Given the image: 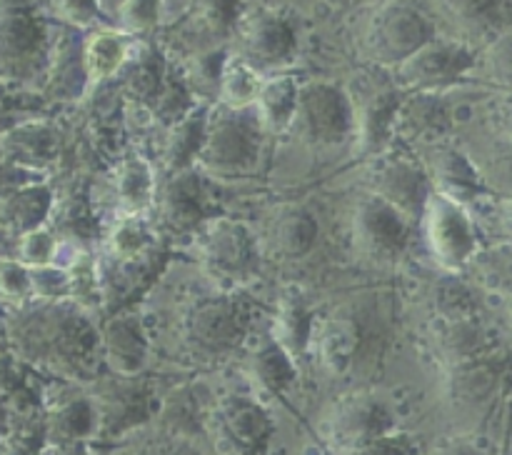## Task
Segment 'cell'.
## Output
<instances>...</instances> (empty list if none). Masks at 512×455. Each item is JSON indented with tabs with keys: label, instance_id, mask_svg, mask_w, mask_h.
I'll return each instance as SVG.
<instances>
[{
	"label": "cell",
	"instance_id": "cell-1",
	"mask_svg": "<svg viewBox=\"0 0 512 455\" xmlns=\"http://www.w3.org/2000/svg\"><path fill=\"white\" fill-rule=\"evenodd\" d=\"M195 255L205 273L225 288H240L258 275V243L240 220H205L195 230Z\"/></svg>",
	"mask_w": 512,
	"mask_h": 455
},
{
	"label": "cell",
	"instance_id": "cell-2",
	"mask_svg": "<svg viewBox=\"0 0 512 455\" xmlns=\"http://www.w3.org/2000/svg\"><path fill=\"white\" fill-rule=\"evenodd\" d=\"M398 428L393 408L375 393L340 398L323 420V435L333 455H355L360 448Z\"/></svg>",
	"mask_w": 512,
	"mask_h": 455
},
{
	"label": "cell",
	"instance_id": "cell-3",
	"mask_svg": "<svg viewBox=\"0 0 512 455\" xmlns=\"http://www.w3.org/2000/svg\"><path fill=\"white\" fill-rule=\"evenodd\" d=\"M433 38V23L418 5L390 0L378 8L365 30V53L380 65H400Z\"/></svg>",
	"mask_w": 512,
	"mask_h": 455
},
{
	"label": "cell",
	"instance_id": "cell-4",
	"mask_svg": "<svg viewBox=\"0 0 512 455\" xmlns=\"http://www.w3.org/2000/svg\"><path fill=\"white\" fill-rule=\"evenodd\" d=\"M258 118L250 120L245 110H230L208 120L203 150L198 155V165L208 173L225 175H248L258 165Z\"/></svg>",
	"mask_w": 512,
	"mask_h": 455
},
{
	"label": "cell",
	"instance_id": "cell-5",
	"mask_svg": "<svg viewBox=\"0 0 512 455\" xmlns=\"http://www.w3.org/2000/svg\"><path fill=\"white\" fill-rule=\"evenodd\" d=\"M420 218H423L430 253L445 270L455 273L478 255V228L465 205L455 203L445 195L430 193Z\"/></svg>",
	"mask_w": 512,
	"mask_h": 455
},
{
	"label": "cell",
	"instance_id": "cell-6",
	"mask_svg": "<svg viewBox=\"0 0 512 455\" xmlns=\"http://www.w3.org/2000/svg\"><path fill=\"white\" fill-rule=\"evenodd\" d=\"M98 415L95 440H115L158 415V398L138 375H113L90 393Z\"/></svg>",
	"mask_w": 512,
	"mask_h": 455
},
{
	"label": "cell",
	"instance_id": "cell-7",
	"mask_svg": "<svg viewBox=\"0 0 512 455\" xmlns=\"http://www.w3.org/2000/svg\"><path fill=\"white\" fill-rule=\"evenodd\" d=\"M368 193L403 213L408 220H415L423 215L433 185L423 163L405 153L385 150L370 158Z\"/></svg>",
	"mask_w": 512,
	"mask_h": 455
},
{
	"label": "cell",
	"instance_id": "cell-8",
	"mask_svg": "<svg viewBox=\"0 0 512 455\" xmlns=\"http://www.w3.org/2000/svg\"><path fill=\"white\" fill-rule=\"evenodd\" d=\"M395 68L400 88L410 93H440L475 68V53L460 40L433 38Z\"/></svg>",
	"mask_w": 512,
	"mask_h": 455
},
{
	"label": "cell",
	"instance_id": "cell-9",
	"mask_svg": "<svg viewBox=\"0 0 512 455\" xmlns=\"http://www.w3.org/2000/svg\"><path fill=\"white\" fill-rule=\"evenodd\" d=\"M290 128H298L303 140L313 145L343 143L353 133L350 95L330 83L305 85L298 95V108Z\"/></svg>",
	"mask_w": 512,
	"mask_h": 455
},
{
	"label": "cell",
	"instance_id": "cell-10",
	"mask_svg": "<svg viewBox=\"0 0 512 455\" xmlns=\"http://www.w3.org/2000/svg\"><path fill=\"white\" fill-rule=\"evenodd\" d=\"M410 220L375 195H365L353 213V243L373 263H395L408 248Z\"/></svg>",
	"mask_w": 512,
	"mask_h": 455
},
{
	"label": "cell",
	"instance_id": "cell-11",
	"mask_svg": "<svg viewBox=\"0 0 512 455\" xmlns=\"http://www.w3.org/2000/svg\"><path fill=\"white\" fill-rule=\"evenodd\" d=\"M215 433L235 455H263L275 425L268 408L250 395H228L213 410Z\"/></svg>",
	"mask_w": 512,
	"mask_h": 455
},
{
	"label": "cell",
	"instance_id": "cell-12",
	"mask_svg": "<svg viewBox=\"0 0 512 455\" xmlns=\"http://www.w3.org/2000/svg\"><path fill=\"white\" fill-rule=\"evenodd\" d=\"M400 100H403L400 90L390 88V85H375V88L365 90L358 100H350L355 145L363 158H375L388 150Z\"/></svg>",
	"mask_w": 512,
	"mask_h": 455
},
{
	"label": "cell",
	"instance_id": "cell-13",
	"mask_svg": "<svg viewBox=\"0 0 512 455\" xmlns=\"http://www.w3.org/2000/svg\"><path fill=\"white\" fill-rule=\"evenodd\" d=\"M240 40H243L240 58L255 70H278L288 65L295 55V33L290 23L265 10L248 15L240 23Z\"/></svg>",
	"mask_w": 512,
	"mask_h": 455
},
{
	"label": "cell",
	"instance_id": "cell-14",
	"mask_svg": "<svg viewBox=\"0 0 512 455\" xmlns=\"http://www.w3.org/2000/svg\"><path fill=\"white\" fill-rule=\"evenodd\" d=\"M243 318L238 305L225 298L200 300L185 318V338L195 350L205 355H218L240 343Z\"/></svg>",
	"mask_w": 512,
	"mask_h": 455
},
{
	"label": "cell",
	"instance_id": "cell-15",
	"mask_svg": "<svg viewBox=\"0 0 512 455\" xmlns=\"http://www.w3.org/2000/svg\"><path fill=\"white\" fill-rule=\"evenodd\" d=\"M155 210L160 225L175 233L198 230L205 223V198L200 178L193 168L170 175L168 183L155 193Z\"/></svg>",
	"mask_w": 512,
	"mask_h": 455
},
{
	"label": "cell",
	"instance_id": "cell-16",
	"mask_svg": "<svg viewBox=\"0 0 512 455\" xmlns=\"http://www.w3.org/2000/svg\"><path fill=\"white\" fill-rule=\"evenodd\" d=\"M450 125H453V118H450V110L440 93H413L410 98L400 100L393 123V138L433 148L450 133Z\"/></svg>",
	"mask_w": 512,
	"mask_h": 455
},
{
	"label": "cell",
	"instance_id": "cell-17",
	"mask_svg": "<svg viewBox=\"0 0 512 455\" xmlns=\"http://www.w3.org/2000/svg\"><path fill=\"white\" fill-rule=\"evenodd\" d=\"M425 170H428L433 193L445 195V198L455 200V203L465 205V208L488 190L483 180H480L475 160H470L468 155L455 148L433 145V153L428 155Z\"/></svg>",
	"mask_w": 512,
	"mask_h": 455
},
{
	"label": "cell",
	"instance_id": "cell-18",
	"mask_svg": "<svg viewBox=\"0 0 512 455\" xmlns=\"http://www.w3.org/2000/svg\"><path fill=\"white\" fill-rule=\"evenodd\" d=\"M100 355L113 375H138L148 363V338L133 313H120L110 318L100 333Z\"/></svg>",
	"mask_w": 512,
	"mask_h": 455
},
{
	"label": "cell",
	"instance_id": "cell-19",
	"mask_svg": "<svg viewBox=\"0 0 512 455\" xmlns=\"http://www.w3.org/2000/svg\"><path fill=\"white\" fill-rule=\"evenodd\" d=\"M45 433L50 445L65 443H93L98 435V415H95L93 398L78 390H68L50 403Z\"/></svg>",
	"mask_w": 512,
	"mask_h": 455
},
{
	"label": "cell",
	"instance_id": "cell-20",
	"mask_svg": "<svg viewBox=\"0 0 512 455\" xmlns=\"http://www.w3.org/2000/svg\"><path fill=\"white\" fill-rule=\"evenodd\" d=\"M358 353V328L345 318L315 320L308 355H315L330 375H345Z\"/></svg>",
	"mask_w": 512,
	"mask_h": 455
},
{
	"label": "cell",
	"instance_id": "cell-21",
	"mask_svg": "<svg viewBox=\"0 0 512 455\" xmlns=\"http://www.w3.org/2000/svg\"><path fill=\"white\" fill-rule=\"evenodd\" d=\"M115 205H118L120 218H145L148 210H153L155 193V170L140 155H130L115 170Z\"/></svg>",
	"mask_w": 512,
	"mask_h": 455
},
{
	"label": "cell",
	"instance_id": "cell-22",
	"mask_svg": "<svg viewBox=\"0 0 512 455\" xmlns=\"http://www.w3.org/2000/svg\"><path fill=\"white\" fill-rule=\"evenodd\" d=\"M210 113L205 105H193L178 123L168 125L163 145V165L170 175L190 170L198 163V155L203 150L205 133H208Z\"/></svg>",
	"mask_w": 512,
	"mask_h": 455
},
{
	"label": "cell",
	"instance_id": "cell-23",
	"mask_svg": "<svg viewBox=\"0 0 512 455\" xmlns=\"http://www.w3.org/2000/svg\"><path fill=\"white\" fill-rule=\"evenodd\" d=\"M268 240L273 253L280 258H305L318 240V220L303 205H285L273 215Z\"/></svg>",
	"mask_w": 512,
	"mask_h": 455
},
{
	"label": "cell",
	"instance_id": "cell-24",
	"mask_svg": "<svg viewBox=\"0 0 512 455\" xmlns=\"http://www.w3.org/2000/svg\"><path fill=\"white\" fill-rule=\"evenodd\" d=\"M313 325L315 315L308 310V303L303 300V295L285 293L283 298H280L278 310H275L273 335H270V338H273L295 363H300L303 358H308Z\"/></svg>",
	"mask_w": 512,
	"mask_h": 455
},
{
	"label": "cell",
	"instance_id": "cell-25",
	"mask_svg": "<svg viewBox=\"0 0 512 455\" xmlns=\"http://www.w3.org/2000/svg\"><path fill=\"white\" fill-rule=\"evenodd\" d=\"M248 370L255 385L273 398H283L298 380V363L273 338L260 340L250 350Z\"/></svg>",
	"mask_w": 512,
	"mask_h": 455
},
{
	"label": "cell",
	"instance_id": "cell-26",
	"mask_svg": "<svg viewBox=\"0 0 512 455\" xmlns=\"http://www.w3.org/2000/svg\"><path fill=\"white\" fill-rule=\"evenodd\" d=\"M300 88L290 75H273L263 80L255 98V118L268 133H285L293 125Z\"/></svg>",
	"mask_w": 512,
	"mask_h": 455
},
{
	"label": "cell",
	"instance_id": "cell-27",
	"mask_svg": "<svg viewBox=\"0 0 512 455\" xmlns=\"http://www.w3.org/2000/svg\"><path fill=\"white\" fill-rule=\"evenodd\" d=\"M53 210V193L48 185H28L23 190L5 195L3 198V218L18 233L40 228Z\"/></svg>",
	"mask_w": 512,
	"mask_h": 455
},
{
	"label": "cell",
	"instance_id": "cell-28",
	"mask_svg": "<svg viewBox=\"0 0 512 455\" xmlns=\"http://www.w3.org/2000/svg\"><path fill=\"white\" fill-rule=\"evenodd\" d=\"M128 58L130 43L125 33L105 30V33L93 35L83 48V63L85 73H88V83L105 80L110 78V75L120 73V70L125 68V63H128Z\"/></svg>",
	"mask_w": 512,
	"mask_h": 455
},
{
	"label": "cell",
	"instance_id": "cell-29",
	"mask_svg": "<svg viewBox=\"0 0 512 455\" xmlns=\"http://www.w3.org/2000/svg\"><path fill=\"white\" fill-rule=\"evenodd\" d=\"M495 385H498V373H495L493 365L475 358L468 363L453 365V378H450L448 388L455 405L475 408L495 393Z\"/></svg>",
	"mask_w": 512,
	"mask_h": 455
},
{
	"label": "cell",
	"instance_id": "cell-30",
	"mask_svg": "<svg viewBox=\"0 0 512 455\" xmlns=\"http://www.w3.org/2000/svg\"><path fill=\"white\" fill-rule=\"evenodd\" d=\"M438 5L468 35H490L505 20L503 0H438Z\"/></svg>",
	"mask_w": 512,
	"mask_h": 455
},
{
	"label": "cell",
	"instance_id": "cell-31",
	"mask_svg": "<svg viewBox=\"0 0 512 455\" xmlns=\"http://www.w3.org/2000/svg\"><path fill=\"white\" fill-rule=\"evenodd\" d=\"M260 85H263V80H260V73L253 68V65L245 63L240 55H235V58H225L223 75H220V90H218L225 108L230 110L253 108Z\"/></svg>",
	"mask_w": 512,
	"mask_h": 455
},
{
	"label": "cell",
	"instance_id": "cell-32",
	"mask_svg": "<svg viewBox=\"0 0 512 455\" xmlns=\"http://www.w3.org/2000/svg\"><path fill=\"white\" fill-rule=\"evenodd\" d=\"M155 245V233L145 218H120L108 235V253L113 260L130 263L143 260Z\"/></svg>",
	"mask_w": 512,
	"mask_h": 455
},
{
	"label": "cell",
	"instance_id": "cell-33",
	"mask_svg": "<svg viewBox=\"0 0 512 455\" xmlns=\"http://www.w3.org/2000/svg\"><path fill=\"white\" fill-rule=\"evenodd\" d=\"M125 90L140 103H153L163 90V60L153 50H143L140 55H130L125 63Z\"/></svg>",
	"mask_w": 512,
	"mask_h": 455
},
{
	"label": "cell",
	"instance_id": "cell-34",
	"mask_svg": "<svg viewBox=\"0 0 512 455\" xmlns=\"http://www.w3.org/2000/svg\"><path fill=\"white\" fill-rule=\"evenodd\" d=\"M485 340L478 325L470 318L445 320L443 335H440V353L450 360V365L468 363L483 355Z\"/></svg>",
	"mask_w": 512,
	"mask_h": 455
},
{
	"label": "cell",
	"instance_id": "cell-35",
	"mask_svg": "<svg viewBox=\"0 0 512 455\" xmlns=\"http://www.w3.org/2000/svg\"><path fill=\"white\" fill-rule=\"evenodd\" d=\"M60 240L55 238L53 230L35 228L23 233L20 238V263L25 268H40V265H55L58 263Z\"/></svg>",
	"mask_w": 512,
	"mask_h": 455
},
{
	"label": "cell",
	"instance_id": "cell-36",
	"mask_svg": "<svg viewBox=\"0 0 512 455\" xmlns=\"http://www.w3.org/2000/svg\"><path fill=\"white\" fill-rule=\"evenodd\" d=\"M223 65H225V55L220 53V50L218 53L198 55L188 68V85H185V88L190 90V95L195 93V95H203V98L218 95Z\"/></svg>",
	"mask_w": 512,
	"mask_h": 455
},
{
	"label": "cell",
	"instance_id": "cell-37",
	"mask_svg": "<svg viewBox=\"0 0 512 455\" xmlns=\"http://www.w3.org/2000/svg\"><path fill=\"white\" fill-rule=\"evenodd\" d=\"M483 75L495 85L512 88V33L495 35L483 53Z\"/></svg>",
	"mask_w": 512,
	"mask_h": 455
},
{
	"label": "cell",
	"instance_id": "cell-38",
	"mask_svg": "<svg viewBox=\"0 0 512 455\" xmlns=\"http://www.w3.org/2000/svg\"><path fill=\"white\" fill-rule=\"evenodd\" d=\"M475 168H478L485 188L512 195V143L500 145L495 153L485 155L483 163H475Z\"/></svg>",
	"mask_w": 512,
	"mask_h": 455
},
{
	"label": "cell",
	"instance_id": "cell-39",
	"mask_svg": "<svg viewBox=\"0 0 512 455\" xmlns=\"http://www.w3.org/2000/svg\"><path fill=\"white\" fill-rule=\"evenodd\" d=\"M118 20L125 35L148 33L160 20V0H125L118 8Z\"/></svg>",
	"mask_w": 512,
	"mask_h": 455
},
{
	"label": "cell",
	"instance_id": "cell-40",
	"mask_svg": "<svg viewBox=\"0 0 512 455\" xmlns=\"http://www.w3.org/2000/svg\"><path fill=\"white\" fill-rule=\"evenodd\" d=\"M30 290L45 300H68V273L60 265H40L30 268Z\"/></svg>",
	"mask_w": 512,
	"mask_h": 455
},
{
	"label": "cell",
	"instance_id": "cell-41",
	"mask_svg": "<svg viewBox=\"0 0 512 455\" xmlns=\"http://www.w3.org/2000/svg\"><path fill=\"white\" fill-rule=\"evenodd\" d=\"M198 15L213 33H228L238 23V0H198Z\"/></svg>",
	"mask_w": 512,
	"mask_h": 455
},
{
	"label": "cell",
	"instance_id": "cell-42",
	"mask_svg": "<svg viewBox=\"0 0 512 455\" xmlns=\"http://www.w3.org/2000/svg\"><path fill=\"white\" fill-rule=\"evenodd\" d=\"M355 455H418V440L405 430L395 428L393 433L380 435L378 440L360 448Z\"/></svg>",
	"mask_w": 512,
	"mask_h": 455
},
{
	"label": "cell",
	"instance_id": "cell-43",
	"mask_svg": "<svg viewBox=\"0 0 512 455\" xmlns=\"http://www.w3.org/2000/svg\"><path fill=\"white\" fill-rule=\"evenodd\" d=\"M60 18L73 28H90L100 15L98 0H55Z\"/></svg>",
	"mask_w": 512,
	"mask_h": 455
},
{
	"label": "cell",
	"instance_id": "cell-44",
	"mask_svg": "<svg viewBox=\"0 0 512 455\" xmlns=\"http://www.w3.org/2000/svg\"><path fill=\"white\" fill-rule=\"evenodd\" d=\"M0 290L10 298H23L30 293V268L23 263L0 265Z\"/></svg>",
	"mask_w": 512,
	"mask_h": 455
},
{
	"label": "cell",
	"instance_id": "cell-45",
	"mask_svg": "<svg viewBox=\"0 0 512 455\" xmlns=\"http://www.w3.org/2000/svg\"><path fill=\"white\" fill-rule=\"evenodd\" d=\"M498 228L505 235V240L512 243V195H505L498 203Z\"/></svg>",
	"mask_w": 512,
	"mask_h": 455
},
{
	"label": "cell",
	"instance_id": "cell-46",
	"mask_svg": "<svg viewBox=\"0 0 512 455\" xmlns=\"http://www.w3.org/2000/svg\"><path fill=\"white\" fill-rule=\"evenodd\" d=\"M50 455H93L90 453V443H65V445H50Z\"/></svg>",
	"mask_w": 512,
	"mask_h": 455
},
{
	"label": "cell",
	"instance_id": "cell-47",
	"mask_svg": "<svg viewBox=\"0 0 512 455\" xmlns=\"http://www.w3.org/2000/svg\"><path fill=\"white\" fill-rule=\"evenodd\" d=\"M435 455H480L473 445H465V443H453V445H445L440 448Z\"/></svg>",
	"mask_w": 512,
	"mask_h": 455
},
{
	"label": "cell",
	"instance_id": "cell-48",
	"mask_svg": "<svg viewBox=\"0 0 512 455\" xmlns=\"http://www.w3.org/2000/svg\"><path fill=\"white\" fill-rule=\"evenodd\" d=\"M503 123L508 128V133L512 135V95L503 103Z\"/></svg>",
	"mask_w": 512,
	"mask_h": 455
},
{
	"label": "cell",
	"instance_id": "cell-49",
	"mask_svg": "<svg viewBox=\"0 0 512 455\" xmlns=\"http://www.w3.org/2000/svg\"><path fill=\"white\" fill-rule=\"evenodd\" d=\"M143 455H190L180 448H165V450H153V453H143Z\"/></svg>",
	"mask_w": 512,
	"mask_h": 455
},
{
	"label": "cell",
	"instance_id": "cell-50",
	"mask_svg": "<svg viewBox=\"0 0 512 455\" xmlns=\"http://www.w3.org/2000/svg\"><path fill=\"white\" fill-rule=\"evenodd\" d=\"M508 303H510V308H512V278H510V283H508Z\"/></svg>",
	"mask_w": 512,
	"mask_h": 455
},
{
	"label": "cell",
	"instance_id": "cell-51",
	"mask_svg": "<svg viewBox=\"0 0 512 455\" xmlns=\"http://www.w3.org/2000/svg\"><path fill=\"white\" fill-rule=\"evenodd\" d=\"M43 455H50V450H45V453Z\"/></svg>",
	"mask_w": 512,
	"mask_h": 455
}]
</instances>
